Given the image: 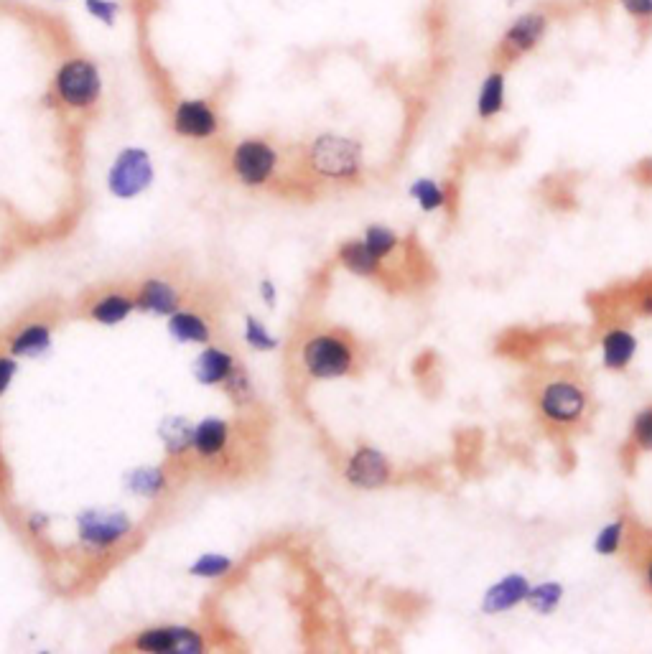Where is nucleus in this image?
I'll return each instance as SVG.
<instances>
[{
	"mask_svg": "<svg viewBox=\"0 0 652 654\" xmlns=\"http://www.w3.org/2000/svg\"><path fill=\"white\" fill-rule=\"evenodd\" d=\"M222 385H225L227 395L232 397V403L235 405H248L250 400H253V382H250L248 372H245L240 364H235V369H232L230 377H227Z\"/></svg>",
	"mask_w": 652,
	"mask_h": 654,
	"instance_id": "nucleus-28",
	"label": "nucleus"
},
{
	"mask_svg": "<svg viewBox=\"0 0 652 654\" xmlns=\"http://www.w3.org/2000/svg\"><path fill=\"white\" fill-rule=\"evenodd\" d=\"M235 357L225 349L207 347L197 359H194V377L202 385H222L235 369Z\"/></svg>",
	"mask_w": 652,
	"mask_h": 654,
	"instance_id": "nucleus-17",
	"label": "nucleus"
},
{
	"mask_svg": "<svg viewBox=\"0 0 652 654\" xmlns=\"http://www.w3.org/2000/svg\"><path fill=\"white\" fill-rule=\"evenodd\" d=\"M548 28H551V16L546 11H528L512 18L495 46V67L507 69L523 56L533 54L548 36Z\"/></svg>",
	"mask_w": 652,
	"mask_h": 654,
	"instance_id": "nucleus-6",
	"label": "nucleus"
},
{
	"mask_svg": "<svg viewBox=\"0 0 652 654\" xmlns=\"http://www.w3.org/2000/svg\"><path fill=\"white\" fill-rule=\"evenodd\" d=\"M622 11L632 18L640 31V39L647 41L652 34V0H617Z\"/></svg>",
	"mask_w": 652,
	"mask_h": 654,
	"instance_id": "nucleus-27",
	"label": "nucleus"
},
{
	"mask_svg": "<svg viewBox=\"0 0 652 654\" xmlns=\"http://www.w3.org/2000/svg\"><path fill=\"white\" fill-rule=\"evenodd\" d=\"M130 647L141 652H202L204 639L194 629L186 627H156L146 629L133 639Z\"/></svg>",
	"mask_w": 652,
	"mask_h": 654,
	"instance_id": "nucleus-10",
	"label": "nucleus"
},
{
	"mask_svg": "<svg viewBox=\"0 0 652 654\" xmlns=\"http://www.w3.org/2000/svg\"><path fill=\"white\" fill-rule=\"evenodd\" d=\"M169 331L181 344H186V341L209 344V341H212V329H209V324L199 314H192V311H176L174 319L169 321Z\"/></svg>",
	"mask_w": 652,
	"mask_h": 654,
	"instance_id": "nucleus-20",
	"label": "nucleus"
},
{
	"mask_svg": "<svg viewBox=\"0 0 652 654\" xmlns=\"http://www.w3.org/2000/svg\"><path fill=\"white\" fill-rule=\"evenodd\" d=\"M260 296H263V301L268 303V306H276L278 293H276V286H273L270 280H263V286H260Z\"/></svg>",
	"mask_w": 652,
	"mask_h": 654,
	"instance_id": "nucleus-37",
	"label": "nucleus"
},
{
	"mask_svg": "<svg viewBox=\"0 0 652 654\" xmlns=\"http://www.w3.org/2000/svg\"><path fill=\"white\" fill-rule=\"evenodd\" d=\"M563 596H566V588H563V583L546 581V583H538V586H530L525 604H528V609L533 611V614L548 616V614H553L558 606H561Z\"/></svg>",
	"mask_w": 652,
	"mask_h": 654,
	"instance_id": "nucleus-22",
	"label": "nucleus"
},
{
	"mask_svg": "<svg viewBox=\"0 0 652 654\" xmlns=\"http://www.w3.org/2000/svg\"><path fill=\"white\" fill-rule=\"evenodd\" d=\"M230 443V423L222 418H204L194 425L192 448L199 459H217Z\"/></svg>",
	"mask_w": 652,
	"mask_h": 654,
	"instance_id": "nucleus-13",
	"label": "nucleus"
},
{
	"mask_svg": "<svg viewBox=\"0 0 652 654\" xmlns=\"http://www.w3.org/2000/svg\"><path fill=\"white\" fill-rule=\"evenodd\" d=\"M133 308H135V301L130 296H123V293H110V296H102L100 301L92 303L90 319L102 326H115L120 324V321L128 319Z\"/></svg>",
	"mask_w": 652,
	"mask_h": 654,
	"instance_id": "nucleus-21",
	"label": "nucleus"
},
{
	"mask_svg": "<svg viewBox=\"0 0 652 654\" xmlns=\"http://www.w3.org/2000/svg\"><path fill=\"white\" fill-rule=\"evenodd\" d=\"M339 263L360 278H375L383 273V263L370 252L365 240H347L339 247Z\"/></svg>",
	"mask_w": 652,
	"mask_h": 654,
	"instance_id": "nucleus-18",
	"label": "nucleus"
},
{
	"mask_svg": "<svg viewBox=\"0 0 652 654\" xmlns=\"http://www.w3.org/2000/svg\"><path fill=\"white\" fill-rule=\"evenodd\" d=\"M171 128L179 138L212 140L222 128L220 110L207 97H186L171 110Z\"/></svg>",
	"mask_w": 652,
	"mask_h": 654,
	"instance_id": "nucleus-7",
	"label": "nucleus"
},
{
	"mask_svg": "<svg viewBox=\"0 0 652 654\" xmlns=\"http://www.w3.org/2000/svg\"><path fill=\"white\" fill-rule=\"evenodd\" d=\"M51 344V326L44 321H34L26 324L16 336L11 339V352L16 357H39L46 352Z\"/></svg>",
	"mask_w": 652,
	"mask_h": 654,
	"instance_id": "nucleus-19",
	"label": "nucleus"
},
{
	"mask_svg": "<svg viewBox=\"0 0 652 654\" xmlns=\"http://www.w3.org/2000/svg\"><path fill=\"white\" fill-rule=\"evenodd\" d=\"M528 591H530L528 576H523V573H507L505 578L495 581L487 591H484L482 611L487 616L507 614V611L518 609L520 604H525Z\"/></svg>",
	"mask_w": 652,
	"mask_h": 654,
	"instance_id": "nucleus-12",
	"label": "nucleus"
},
{
	"mask_svg": "<svg viewBox=\"0 0 652 654\" xmlns=\"http://www.w3.org/2000/svg\"><path fill=\"white\" fill-rule=\"evenodd\" d=\"M390 474H393L390 461L372 446L357 448L344 464V479H347L349 487L365 489V492L385 487L390 481Z\"/></svg>",
	"mask_w": 652,
	"mask_h": 654,
	"instance_id": "nucleus-9",
	"label": "nucleus"
},
{
	"mask_svg": "<svg viewBox=\"0 0 652 654\" xmlns=\"http://www.w3.org/2000/svg\"><path fill=\"white\" fill-rule=\"evenodd\" d=\"M49 97L69 112L87 115L97 110L102 97V77L97 64L85 54L67 56L54 72Z\"/></svg>",
	"mask_w": 652,
	"mask_h": 654,
	"instance_id": "nucleus-4",
	"label": "nucleus"
},
{
	"mask_svg": "<svg viewBox=\"0 0 652 654\" xmlns=\"http://www.w3.org/2000/svg\"><path fill=\"white\" fill-rule=\"evenodd\" d=\"M632 176H635V179H637V184L652 186V156L645 158V161L637 163L635 171H632Z\"/></svg>",
	"mask_w": 652,
	"mask_h": 654,
	"instance_id": "nucleus-35",
	"label": "nucleus"
},
{
	"mask_svg": "<svg viewBox=\"0 0 652 654\" xmlns=\"http://www.w3.org/2000/svg\"><path fill=\"white\" fill-rule=\"evenodd\" d=\"M355 349L342 329H316L301 341L298 362L311 380H337L355 369Z\"/></svg>",
	"mask_w": 652,
	"mask_h": 654,
	"instance_id": "nucleus-3",
	"label": "nucleus"
},
{
	"mask_svg": "<svg viewBox=\"0 0 652 654\" xmlns=\"http://www.w3.org/2000/svg\"><path fill=\"white\" fill-rule=\"evenodd\" d=\"M192 436H194V425H189V420L184 418H169L163 420L161 425V438L166 443V451L171 456H181L192 448Z\"/></svg>",
	"mask_w": 652,
	"mask_h": 654,
	"instance_id": "nucleus-23",
	"label": "nucleus"
},
{
	"mask_svg": "<svg viewBox=\"0 0 652 654\" xmlns=\"http://www.w3.org/2000/svg\"><path fill=\"white\" fill-rule=\"evenodd\" d=\"M533 405L551 428H576L589 415L591 395L579 372L558 367L535 382Z\"/></svg>",
	"mask_w": 652,
	"mask_h": 654,
	"instance_id": "nucleus-1",
	"label": "nucleus"
},
{
	"mask_svg": "<svg viewBox=\"0 0 652 654\" xmlns=\"http://www.w3.org/2000/svg\"><path fill=\"white\" fill-rule=\"evenodd\" d=\"M624 535H627V520H624V517L607 522L602 530L596 532L594 553L604 555V558H612V555H617L619 550H622Z\"/></svg>",
	"mask_w": 652,
	"mask_h": 654,
	"instance_id": "nucleus-24",
	"label": "nucleus"
},
{
	"mask_svg": "<svg viewBox=\"0 0 652 654\" xmlns=\"http://www.w3.org/2000/svg\"><path fill=\"white\" fill-rule=\"evenodd\" d=\"M181 296L169 280L151 278L146 280L138 291V298H135V306L146 308V311H153V314H176L179 311Z\"/></svg>",
	"mask_w": 652,
	"mask_h": 654,
	"instance_id": "nucleus-16",
	"label": "nucleus"
},
{
	"mask_svg": "<svg viewBox=\"0 0 652 654\" xmlns=\"http://www.w3.org/2000/svg\"><path fill=\"white\" fill-rule=\"evenodd\" d=\"M642 581H645L647 591L652 593V548L645 553V560H642Z\"/></svg>",
	"mask_w": 652,
	"mask_h": 654,
	"instance_id": "nucleus-36",
	"label": "nucleus"
},
{
	"mask_svg": "<svg viewBox=\"0 0 652 654\" xmlns=\"http://www.w3.org/2000/svg\"><path fill=\"white\" fill-rule=\"evenodd\" d=\"M245 341H248L253 349H258V352H273V349L278 347L276 336L270 334L255 316L245 319Z\"/></svg>",
	"mask_w": 652,
	"mask_h": 654,
	"instance_id": "nucleus-30",
	"label": "nucleus"
},
{
	"mask_svg": "<svg viewBox=\"0 0 652 654\" xmlns=\"http://www.w3.org/2000/svg\"><path fill=\"white\" fill-rule=\"evenodd\" d=\"M153 181V163L148 151L143 148H125L118 153L110 176H107V186L118 199H133L141 191H146Z\"/></svg>",
	"mask_w": 652,
	"mask_h": 654,
	"instance_id": "nucleus-8",
	"label": "nucleus"
},
{
	"mask_svg": "<svg viewBox=\"0 0 652 654\" xmlns=\"http://www.w3.org/2000/svg\"><path fill=\"white\" fill-rule=\"evenodd\" d=\"M362 240H365V245L370 247V252L380 263H385L400 245V237L390 227H385V224H370Z\"/></svg>",
	"mask_w": 652,
	"mask_h": 654,
	"instance_id": "nucleus-25",
	"label": "nucleus"
},
{
	"mask_svg": "<svg viewBox=\"0 0 652 654\" xmlns=\"http://www.w3.org/2000/svg\"><path fill=\"white\" fill-rule=\"evenodd\" d=\"M304 168L332 184H352L365 171V148L360 140L339 133H321L304 148Z\"/></svg>",
	"mask_w": 652,
	"mask_h": 654,
	"instance_id": "nucleus-2",
	"label": "nucleus"
},
{
	"mask_svg": "<svg viewBox=\"0 0 652 654\" xmlns=\"http://www.w3.org/2000/svg\"><path fill=\"white\" fill-rule=\"evenodd\" d=\"M411 196L413 202H418V207L423 212H439V209L446 207V189L433 179H416L411 184Z\"/></svg>",
	"mask_w": 652,
	"mask_h": 654,
	"instance_id": "nucleus-26",
	"label": "nucleus"
},
{
	"mask_svg": "<svg viewBox=\"0 0 652 654\" xmlns=\"http://www.w3.org/2000/svg\"><path fill=\"white\" fill-rule=\"evenodd\" d=\"M637 354V336L630 329H612L602 339V364L609 372H624Z\"/></svg>",
	"mask_w": 652,
	"mask_h": 654,
	"instance_id": "nucleus-14",
	"label": "nucleus"
},
{
	"mask_svg": "<svg viewBox=\"0 0 652 654\" xmlns=\"http://www.w3.org/2000/svg\"><path fill=\"white\" fill-rule=\"evenodd\" d=\"M85 11L102 26L113 28L120 16V3L118 0H85Z\"/></svg>",
	"mask_w": 652,
	"mask_h": 654,
	"instance_id": "nucleus-32",
	"label": "nucleus"
},
{
	"mask_svg": "<svg viewBox=\"0 0 652 654\" xmlns=\"http://www.w3.org/2000/svg\"><path fill=\"white\" fill-rule=\"evenodd\" d=\"M281 153L265 138H242L230 153V171L245 189H263L276 179Z\"/></svg>",
	"mask_w": 652,
	"mask_h": 654,
	"instance_id": "nucleus-5",
	"label": "nucleus"
},
{
	"mask_svg": "<svg viewBox=\"0 0 652 654\" xmlns=\"http://www.w3.org/2000/svg\"><path fill=\"white\" fill-rule=\"evenodd\" d=\"M632 441L640 451H652V408L640 410L632 420Z\"/></svg>",
	"mask_w": 652,
	"mask_h": 654,
	"instance_id": "nucleus-33",
	"label": "nucleus"
},
{
	"mask_svg": "<svg viewBox=\"0 0 652 654\" xmlns=\"http://www.w3.org/2000/svg\"><path fill=\"white\" fill-rule=\"evenodd\" d=\"M128 487L133 489L135 494H143V497H153L163 489V474L158 469H135L133 474L128 476Z\"/></svg>",
	"mask_w": 652,
	"mask_h": 654,
	"instance_id": "nucleus-29",
	"label": "nucleus"
},
{
	"mask_svg": "<svg viewBox=\"0 0 652 654\" xmlns=\"http://www.w3.org/2000/svg\"><path fill=\"white\" fill-rule=\"evenodd\" d=\"M13 375H16V362L11 357H0V395L8 390V385L13 382Z\"/></svg>",
	"mask_w": 652,
	"mask_h": 654,
	"instance_id": "nucleus-34",
	"label": "nucleus"
},
{
	"mask_svg": "<svg viewBox=\"0 0 652 654\" xmlns=\"http://www.w3.org/2000/svg\"><path fill=\"white\" fill-rule=\"evenodd\" d=\"M640 314H642V316H652V293H647V296H642V301H640Z\"/></svg>",
	"mask_w": 652,
	"mask_h": 654,
	"instance_id": "nucleus-38",
	"label": "nucleus"
},
{
	"mask_svg": "<svg viewBox=\"0 0 652 654\" xmlns=\"http://www.w3.org/2000/svg\"><path fill=\"white\" fill-rule=\"evenodd\" d=\"M230 571H232V560L217 553L202 555V558L192 565V576H199V578H220Z\"/></svg>",
	"mask_w": 652,
	"mask_h": 654,
	"instance_id": "nucleus-31",
	"label": "nucleus"
},
{
	"mask_svg": "<svg viewBox=\"0 0 652 654\" xmlns=\"http://www.w3.org/2000/svg\"><path fill=\"white\" fill-rule=\"evenodd\" d=\"M507 105V74L505 69H492L482 79V87L477 92V115L479 120L497 118Z\"/></svg>",
	"mask_w": 652,
	"mask_h": 654,
	"instance_id": "nucleus-15",
	"label": "nucleus"
},
{
	"mask_svg": "<svg viewBox=\"0 0 652 654\" xmlns=\"http://www.w3.org/2000/svg\"><path fill=\"white\" fill-rule=\"evenodd\" d=\"M130 522L125 515L118 512H100V509H90L79 517V535L82 540L95 548H107V545L118 543L120 537L128 532Z\"/></svg>",
	"mask_w": 652,
	"mask_h": 654,
	"instance_id": "nucleus-11",
	"label": "nucleus"
}]
</instances>
